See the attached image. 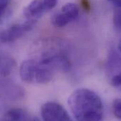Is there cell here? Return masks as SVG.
Masks as SVG:
<instances>
[{
    "label": "cell",
    "mask_w": 121,
    "mask_h": 121,
    "mask_svg": "<svg viewBox=\"0 0 121 121\" xmlns=\"http://www.w3.org/2000/svg\"><path fill=\"white\" fill-rule=\"evenodd\" d=\"M68 104L77 121H101L103 105L100 96L93 91L82 88L69 96Z\"/></svg>",
    "instance_id": "cell-1"
},
{
    "label": "cell",
    "mask_w": 121,
    "mask_h": 121,
    "mask_svg": "<svg viewBox=\"0 0 121 121\" xmlns=\"http://www.w3.org/2000/svg\"><path fill=\"white\" fill-rule=\"evenodd\" d=\"M19 73L22 81L24 82L45 85L53 80L55 71L40 61L30 59L22 62Z\"/></svg>",
    "instance_id": "cell-2"
},
{
    "label": "cell",
    "mask_w": 121,
    "mask_h": 121,
    "mask_svg": "<svg viewBox=\"0 0 121 121\" xmlns=\"http://www.w3.org/2000/svg\"><path fill=\"white\" fill-rule=\"evenodd\" d=\"M43 121H74L66 109L55 101L45 103L40 109Z\"/></svg>",
    "instance_id": "cell-3"
},
{
    "label": "cell",
    "mask_w": 121,
    "mask_h": 121,
    "mask_svg": "<svg viewBox=\"0 0 121 121\" xmlns=\"http://www.w3.org/2000/svg\"><path fill=\"white\" fill-rule=\"evenodd\" d=\"M37 21L32 20H26L25 22L21 23H16L8 28L3 30L1 33V42L2 43H9L14 42L26 33L32 30Z\"/></svg>",
    "instance_id": "cell-4"
},
{
    "label": "cell",
    "mask_w": 121,
    "mask_h": 121,
    "mask_svg": "<svg viewBox=\"0 0 121 121\" xmlns=\"http://www.w3.org/2000/svg\"><path fill=\"white\" fill-rule=\"evenodd\" d=\"M39 61L54 71L59 70L61 72H67L71 67V63L69 59L62 54L48 56Z\"/></svg>",
    "instance_id": "cell-5"
},
{
    "label": "cell",
    "mask_w": 121,
    "mask_h": 121,
    "mask_svg": "<svg viewBox=\"0 0 121 121\" xmlns=\"http://www.w3.org/2000/svg\"><path fill=\"white\" fill-rule=\"evenodd\" d=\"M46 11L43 0H33L24 8L23 13L26 20L38 21Z\"/></svg>",
    "instance_id": "cell-6"
},
{
    "label": "cell",
    "mask_w": 121,
    "mask_h": 121,
    "mask_svg": "<svg viewBox=\"0 0 121 121\" xmlns=\"http://www.w3.org/2000/svg\"><path fill=\"white\" fill-rule=\"evenodd\" d=\"M1 121H39L26 110L14 108L7 111L1 118Z\"/></svg>",
    "instance_id": "cell-7"
},
{
    "label": "cell",
    "mask_w": 121,
    "mask_h": 121,
    "mask_svg": "<svg viewBox=\"0 0 121 121\" xmlns=\"http://www.w3.org/2000/svg\"><path fill=\"white\" fill-rule=\"evenodd\" d=\"M16 61L11 57H1V76L6 78L9 76L16 67Z\"/></svg>",
    "instance_id": "cell-8"
},
{
    "label": "cell",
    "mask_w": 121,
    "mask_h": 121,
    "mask_svg": "<svg viewBox=\"0 0 121 121\" xmlns=\"http://www.w3.org/2000/svg\"><path fill=\"white\" fill-rule=\"evenodd\" d=\"M64 14H66L72 21H75L79 16V6L72 2H69L65 4L61 9Z\"/></svg>",
    "instance_id": "cell-9"
},
{
    "label": "cell",
    "mask_w": 121,
    "mask_h": 121,
    "mask_svg": "<svg viewBox=\"0 0 121 121\" xmlns=\"http://www.w3.org/2000/svg\"><path fill=\"white\" fill-rule=\"evenodd\" d=\"M71 22L72 21L62 11L55 13L51 18V23L56 28L64 27Z\"/></svg>",
    "instance_id": "cell-10"
},
{
    "label": "cell",
    "mask_w": 121,
    "mask_h": 121,
    "mask_svg": "<svg viewBox=\"0 0 121 121\" xmlns=\"http://www.w3.org/2000/svg\"><path fill=\"white\" fill-rule=\"evenodd\" d=\"M113 23L115 30L121 33V9L116 7L113 11Z\"/></svg>",
    "instance_id": "cell-11"
},
{
    "label": "cell",
    "mask_w": 121,
    "mask_h": 121,
    "mask_svg": "<svg viewBox=\"0 0 121 121\" xmlns=\"http://www.w3.org/2000/svg\"><path fill=\"white\" fill-rule=\"evenodd\" d=\"M112 111L114 116L121 120V99H116L115 101L113 103L112 106Z\"/></svg>",
    "instance_id": "cell-12"
},
{
    "label": "cell",
    "mask_w": 121,
    "mask_h": 121,
    "mask_svg": "<svg viewBox=\"0 0 121 121\" xmlns=\"http://www.w3.org/2000/svg\"><path fill=\"white\" fill-rule=\"evenodd\" d=\"M58 0H43V3L47 11L54 9L58 4Z\"/></svg>",
    "instance_id": "cell-13"
},
{
    "label": "cell",
    "mask_w": 121,
    "mask_h": 121,
    "mask_svg": "<svg viewBox=\"0 0 121 121\" xmlns=\"http://www.w3.org/2000/svg\"><path fill=\"white\" fill-rule=\"evenodd\" d=\"M11 0H0V11H1V17L4 16V14L8 8V6L10 4Z\"/></svg>",
    "instance_id": "cell-14"
},
{
    "label": "cell",
    "mask_w": 121,
    "mask_h": 121,
    "mask_svg": "<svg viewBox=\"0 0 121 121\" xmlns=\"http://www.w3.org/2000/svg\"><path fill=\"white\" fill-rule=\"evenodd\" d=\"M111 84L114 87H121V72L114 75L111 79Z\"/></svg>",
    "instance_id": "cell-15"
},
{
    "label": "cell",
    "mask_w": 121,
    "mask_h": 121,
    "mask_svg": "<svg viewBox=\"0 0 121 121\" xmlns=\"http://www.w3.org/2000/svg\"><path fill=\"white\" fill-rule=\"evenodd\" d=\"M108 1L112 3L113 5H115L116 7L121 9V0H108Z\"/></svg>",
    "instance_id": "cell-16"
},
{
    "label": "cell",
    "mask_w": 121,
    "mask_h": 121,
    "mask_svg": "<svg viewBox=\"0 0 121 121\" xmlns=\"http://www.w3.org/2000/svg\"><path fill=\"white\" fill-rule=\"evenodd\" d=\"M118 49H119V52L121 54V41L119 42V44H118Z\"/></svg>",
    "instance_id": "cell-17"
}]
</instances>
